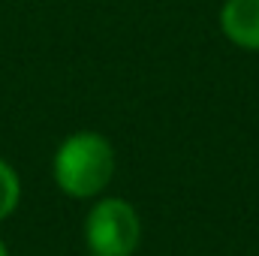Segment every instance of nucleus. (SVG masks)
Here are the masks:
<instances>
[{"label": "nucleus", "mask_w": 259, "mask_h": 256, "mask_svg": "<svg viewBox=\"0 0 259 256\" xmlns=\"http://www.w3.org/2000/svg\"><path fill=\"white\" fill-rule=\"evenodd\" d=\"M84 241L91 256H133L142 241V220L127 199H97L84 220Z\"/></svg>", "instance_id": "2"}, {"label": "nucleus", "mask_w": 259, "mask_h": 256, "mask_svg": "<svg viewBox=\"0 0 259 256\" xmlns=\"http://www.w3.org/2000/svg\"><path fill=\"white\" fill-rule=\"evenodd\" d=\"M21 199V181L15 175V169L0 157V220H6Z\"/></svg>", "instance_id": "4"}, {"label": "nucleus", "mask_w": 259, "mask_h": 256, "mask_svg": "<svg viewBox=\"0 0 259 256\" xmlns=\"http://www.w3.org/2000/svg\"><path fill=\"white\" fill-rule=\"evenodd\" d=\"M0 256H9V250H6V244L0 241Z\"/></svg>", "instance_id": "5"}, {"label": "nucleus", "mask_w": 259, "mask_h": 256, "mask_svg": "<svg viewBox=\"0 0 259 256\" xmlns=\"http://www.w3.org/2000/svg\"><path fill=\"white\" fill-rule=\"evenodd\" d=\"M115 175V151L106 136L81 130L66 136L55 154V181L72 199H94Z\"/></svg>", "instance_id": "1"}, {"label": "nucleus", "mask_w": 259, "mask_h": 256, "mask_svg": "<svg viewBox=\"0 0 259 256\" xmlns=\"http://www.w3.org/2000/svg\"><path fill=\"white\" fill-rule=\"evenodd\" d=\"M223 36L247 52H259V0H226L220 9Z\"/></svg>", "instance_id": "3"}]
</instances>
